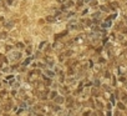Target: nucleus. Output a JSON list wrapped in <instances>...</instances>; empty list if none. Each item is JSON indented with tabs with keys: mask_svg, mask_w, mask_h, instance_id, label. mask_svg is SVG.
Segmentation results:
<instances>
[{
	"mask_svg": "<svg viewBox=\"0 0 127 116\" xmlns=\"http://www.w3.org/2000/svg\"><path fill=\"white\" fill-rule=\"evenodd\" d=\"M56 102H62V97H57L56 99Z\"/></svg>",
	"mask_w": 127,
	"mask_h": 116,
	"instance_id": "nucleus-2",
	"label": "nucleus"
},
{
	"mask_svg": "<svg viewBox=\"0 0 127 116\" xmlns=\"http://www.w3.org/2000/svg\"><path fill=\"white\" fill-rule=\"evenodd\" d=\"M118 107H120L121 110H125V105H123V104H121V102L118 104Z\"/></svg>",
	"mask_w": 127,
	"mask_h": 116,
	"instance_id": "nucleus-1",
	"label": "nucleus"
}]
</instances>
